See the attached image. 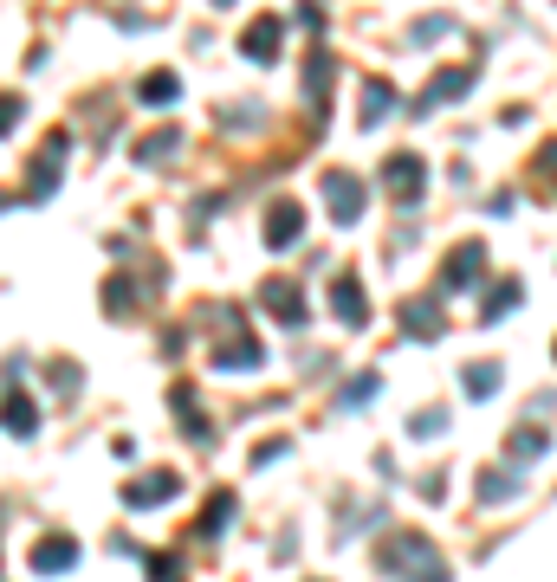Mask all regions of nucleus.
<instances>
[{
	"label": "nucleus",
	"mask_w": 557,
	"mask_h": 582,
	"mask_svg": "<svg viewBox=\"0 0 557 582\" xmlns=\"http://www.w3.org/2000/svg\"><path fill=\"white\" fill-rule=\"evenodd\" d=\"M376 563H383L389 576H421V582L447 576V557L428 544V537H409V531H402V537H389V544L376 550Z\"/></svg>",
	"instance_id": "obj_1"
},
{
	"label": "nucleus",
	"mask_w": 557,
	"mask_h": 582,
	"mask_svg": "<svg viewBox=\"0 0 557 582\" xmlns=\"http://www.w3.org/2000/svg\"><path fill=\"white\" fill-rule=\"evenodd\" d=\"M383 188L396 194L402 207H415V201H421V188H428V169H421V156H389V169H383Z\"/></svg>",
	"instance_id": "obj_2"
},
{
	"label": "nucleus",
	"mask_w": 557,
	"mask_h": 582,
	"mask_svg": "<svg viewBox=\"0 0 557 582\" xmlns=\"http://www.w3.org/2000/svg\"><path fill=\"white\" fill-rule=\"evenodd\" d=\"M324 201H331V220H337V227L363 220V182H357V175H324Z\"/></svg>",
	"instance_id": "obj_3"
},
{
	"label": "nucleus",
	"mask_w": 557,
	"mask_h": 582,
	"mask_svg": "<svg viewBox=\"0 0 557 582\" xmlns=\"http://www.w3.org/2000/svg\"><path fill=\"white\" fill-rule=\"evenodd\" d=\"M298 233H305V207H298V201H273V207H266V246H273V253L298 246Z\"/></svg>",
	"instance_id": "obj_4"
},
{
	"label": "nucleus",
	"mask_w": 557,
	"mask_h": 582,
	"mask_svg": "<svg viewBox=\"0 0 557 582\" xmlns=\"http://www.w3.org/2000/svg\"><path fill=\"white\" fill-rule=\"evenodd\" d=\"M0 427H7L13 440H33V434H39V401H33V395H20V388H13V395L0 401Z\"/></svg>",
	"instance_id": "obj_5"
},
{
	"label": "nucleus",
	"mask_w": 557,
	"mask_h": 582,
	"mask_svg": "<svg viewBox=\"0 0 557 582\" xmlns=\"http://www.w3.org/2000/svg\"><path fill=\"white\" fill-rule=\"evenodd\" d=\"M331 311H337V317H344V324H350V330H363V324H370V298H363V285H357V279H350V272H344V279H337V285H331Z\"/></svg>",
	"instance_id": "obj_6"
},
{
	"label": "nucleus",
	"mask_w": 557,
	"mask_h": 582,
	"mask_svg": "<svg viewBox=\"0 0 557 582\" xmlns=\"http://www.w3.org/2000/svg\"><path fill=\"white\" fill-rule=\"evenodd\" d=\"M59 156H65V136H52V143H46V156H39V169L26 175V194H33V201H46V194L59 188Z\"/></svg>",
	"instance_id": "obj_7"
},
{
	"label": "nucleus",
	"mask_w": 557,
	"mask_h": 582,
	"mask_svg": "<svg viewBox=\"0 0 557 582\" xmlns=\"http://www.w3.org/2000/svg\"><path fill=\"white\" fill-rule=\"evenodd\" d=\"M72 563H78L72 537H46V544H33V570L39 576H59V570H72Z\"/></svg>",
	"instance_id": "obj_8"
},
{
	"label": "nucleus",
	"mask_w": 557,
	"mask_h": 582,
	"mask_svg": "<svg viewBox=\"0 0 557 582\" xmlns=\"http://www.w3.org/2000/svg\"><path fill=\"white\" fill-rule=\"evenodd\" d=\"M480 259H486L480 246H460V253H454V266L441 272V291H467L473 279H480Z\"/></svg>",
	"instance_id": "obj_9"
},
{
	"label": "nucleus",
	"mask_w": 557,
	"mask_h": 582,
	"mask_svg": "<svg viewBox=\"0 0 557 582\" xmlns=\"http://www.w3.org/2000/svg\"><path fill=\"white\" fill-rule=\"evenodd\" d=\"M162 498H175V479H169V473L130 479V485H124V505H162Z\"/></svg>",
	"instance_id": "obj_10"
},
{
	"label": "nucleus",
	"mask_w": 557,
	"mask_h": 582,
	"mask_svg": "<svg viewBox=\"0 0 557 582\" xmlns=\"http://www.w3.org/2000/svg\"><path fill=\"white\" fill-rule=\"evenodd\" d=\"M266 304L279 311V324H285V330H298V324H305V298H298V291H285L279 279L266 285Z\"/></svg>",
	"instance_id": "obj_11"
},
{
	"label": "nucleus",
	"mask_w": 557,
	"mask_h": 582,
	"mask_svg": "<svg viewBox=\"0 0 557 582\" xmlns=\"http://www.w3.org/2000/svg\"><path fill=\"white\" fill-rule=\"evenodd\" d=\"M467 85H473V72H441V78H434L428 91H421V117H428L434 104H447V97H460Z\"/></svg>",
	"instance_id": "obj_12"
},
{
	"label": "nucleus",
	"mask_w": 557,
	"mask_h": 582,
	"mask_svg": "<svg viewBox=\"0 0 557 582\" xmlns=\"http://www.w3.org/2000/svg\"><path fill=\"white\" fill-rule=\"evenodd\" d=\"M240 52H247L253 65H266V59H273V52H279V20H260V26H253V33H247V46H240Z\"/></svg>",
	"instance_id": "obj_13"
},
{
	"label": "nucleus",
	"mask_w": 557,
	"mask_h": 582,
	"mask_svg": "<svg viewBox=\"0 0 557 582\" xmlns=\"http://www.w3.org/2000/svg\"><path fill=\"white\" fill-rule=\"evenodd\" d=\"M389 104H396V91H389L383 78H370V85H363V123H383Z\"/></svg>",
	"instance_id": "obj_14"
},
{
	"label": "nucleus",
	"mask_w": 557,
	"mask_h": 582,
	"mask_svg": "<svg viewBox=\"0 0 557 582\" xmlns=\"http://www.w3.org/2000/svg\"><path fill=\"white\" fill-rule=\"evenodd\" d=\"M214 363H221V369H260V343H253V337H240V343H227V350L214 356Z\"/></svg>",
	"instance_id": "obj_15"
},
{
	"label": "nucleus",
	"mask_w": 557,
	"mask_h": 582,
	"mask_svg": "<svg viewBox=\"0 0 557 582\" xmlns=\"http://www.w3.org/2000/svg\"><path fill=\"white\" fill-rule=\"evenodd\" d=\"M175 149H182V136L156 130V136H143V143H137V162H162V156H175Z\"/></svg>",
	"instance_id": "obj_16"
},
{
	"label": "nucleus",
	"mask_w": 557,
	"mask_h": 582,
	"mask_svg": "<svg viewBox=\"0 0 557 582\" xmlns=\"http://www.w3.org/2000/svg\"><path fill=\"white\" fill-rule=\"evenodd\" d=\"M227 511H234V498L221 492V498L208 505V518H201V537H221V531H227Z\"/></svg>",
	"instance_id": "obj_17"
},
{
	"label": "nucleus",
	"mask_w": 557,
	"mask_h": 582,
	"mask_svg": "<svg viewBox=\"0 0 557 582\" xmlns=\"http://www.w3.org/2000/svg\"><path fill=\"white\" fill-rule=\"evenodd\" d=\"M143 104H175V78H169V72L143 78Z\"/></svg>",
	"instance_id": "obj_18"
},
{
	"label": "nucleus",
	"mask_w": 557,
	"mask_h": 582,
	"mask_svg": "<svg viewBox=\"0 0 557 582\" xmlns=\"http://www.w3.org/2000/svg\"><path fill=\"white\" fill-rule=\"evenodd\" d=\"M493 388H499V369L493 363H473L467 369V395H493Z\"/></svg>",
	"instance_id": "obj_19"
},
{
	"label": "nucleus",
	"mask_w": 557,
	"mask_h": 582,
	"mask_svg": "<svg viewBox=\"0 0 557 582\" xmlns=\"http://www.w3.org/2000/svg\"><path fill=\"white\" fill-rule=\"evenodd\" d=\"M324 78H331V59L318 52V59H311V78H305V97H311V104H324Z\"/></svg>",
	"instance_id": "obj_20"
},
{
	"label": "nucleus",
	"mask_w": 557,
	"mask_h": 582,
	"mask_svg": "<svg viewBox=\"0 0 557 582\" xmlns=\"http://www.w3.org/2000/svg\"><path fill=\"white\" fill-rule=\"evenodd\" d=\"M402 317H409V330H415V337H434V304H409Z\"/></svg>",
	"instance_id": "obj_21"
},
{
	"label": "nucleus",
	"mask_w": 557,
	"mask_h": 582,
	"mask_svg": "<svg viewBox=\"0 0 557 582\" xmlns=\"http://www.w3.org/2000/svg\"><path fill=\"white\" fill-rule=\"evenodd\" d=\"M13 123H20V97H13V91H0V136H7Z\"/></svg>",
	"instance_id": "obj_22"
},
{
	"label": "nucleus",
	"mask_w": 557,
	"mask_h": 582,
	"mask_svg": "<svg viewBox=\"0 0 557 582\" xmlns=\"http://www.w3.org/2000/svg\"><path fill=\"white\" fill-rule=\"evenodd\" d=\"M519 492V479H480V498H512Z\"/></svg>",
	"instance_id": "obj_23"
},
{
	"label": "nucleus",
	"mask_w": 557,
	"mask_h": 582,
	"mask_svg": "<svg viewBox=\"0 0 557 582\" xmlns=\"http://www.w3.org/2000/svg\"><path fill=\"white\" fill-rule=\"evenodd\" d=\"M538 162H545V175L557 182V149H545V156H538Z\"/></svg>",
	"instance_id": "obj_24"
}]
</instances>
